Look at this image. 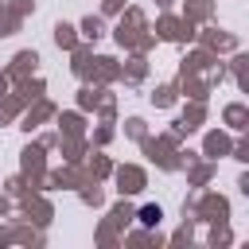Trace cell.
I'll list each match as a JSON object with an SVG mask.
<instances>
[{
	"label": "cell",
	"instance_id": "obj_1",
	"mask_svg": "<svg viewBox=\"0 0 249 249\" xmlns=\"http://www.w3.org/2000/svg\"><path fill=\"white\" fill-rule=\"evenodd\" d=\"M144 222H148V226L160 222V210H156V206H144Z\"/></svg>",
	"mask_w": 249,
	"mask_h": 249
}]
</instances>
